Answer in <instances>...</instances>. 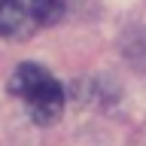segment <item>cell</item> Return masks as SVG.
I'll return each instance as SVG.
<instances>
[{"label": "cell", "mask_w": 146, "mask_h": 146, "mask_svg": "<svg viewBox=\"0 0 146 146\" xmlns=\"http://www.w3.org/2000/svg\"><path fill=\"white\" fill-rule=\"evenodd\" d=\"M31 6L25 0H0V36H18L27 27Z\"/></svg>", "instance_id": "cell-2"}, {"label": "cell", "mask_w": 146, "mask_h": 146, "mask_svg": "<svg viewBox=\"0 0 146 146\" xmlns=\"http://www.w3.org/2000/svg\"><path fill=\"white\" fill-rule=\"evenodd\" d=\"M67 9V0H31V12L40 25H52L64 15Z\"/></svg>", "instance_id": "cell-3"}, {"label": "cell", "mask_w": 146, "mask_h": 146, "mask_svg": "<svg viewBox=\"0 0 146 146\" xmlns=\"http://www.w3.org/2000/svg\"><path fill=\"white\" fill-rule=\"evenodd\" d=\"M12 91L25 104L31 119L40 122V125L55 122L64 110L61 82L55 79L46 67H40V64H18L15 73H12Z\"/></svg>", "instance_id": "cell-1"}]
</instances>
